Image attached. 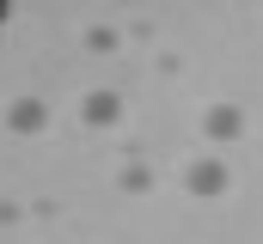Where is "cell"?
I'll use <instances>...</instances> for the list:
<instances>
[{"mask_svg": "<svg viewBox=\"0 0 263 244\" xmlns=\"http://www.w3.org/2000/svg\"><path fill=\"white\" fill-rule=\"evenodd\" d=\"M6 128L25 134V140L43 134V128H49V104H43V98H12V104H6Z\"/></svg>", "mask_w": 263, "mask_h": 244, "instance_id": "cell-2", "label": "cell"}, {"mask_svg": "<svg viewBox=\"0 0 263 244\" xmlns=\"http://www.w3.org/2000/svg\"><path fill=\"white\" fill-rule=\"evenodd\" d=\"M227 183H233V171H227V159H196V165L184 171V189H190V195H202V201L227 195Z\"/></svg>", "mask_w": 263, "mask_h": 244, "instance_id": "cell-1", "label": "cell"}, {"mask_svg": "<svg viewBox=\"0 0 263 244\" xmlns=\"http://www.w3.org/2000/svg\"><path fill=\"white\" fill-rule=\"evenodd\" d=\"M80 116H86V128H117V122H123V98H117V92H86Z\"/></svg>", "mask_w": 263, "mask_h": 244, "instance_id": "cell-3", "label": "cell"}, {"mask_svg": "<svg viewBox=\"0 0 263 244\" xmlns=\"http://www.w3.org/2000/svg\"><path fill=\"white\" fill-rule=\"evenodd\" d=\"M239 128H245L239 104H208V110H202V134H208V140H233Z\"/></svg>", "mask_w": 263, "mask_h": 244, "instance_id": "cell-4", "label": "cell"}]
</instances>
